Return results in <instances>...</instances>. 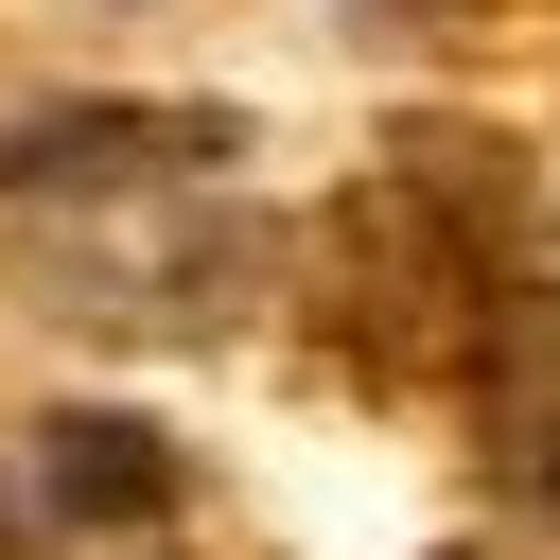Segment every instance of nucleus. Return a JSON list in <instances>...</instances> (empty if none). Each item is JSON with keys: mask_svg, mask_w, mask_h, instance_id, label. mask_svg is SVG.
<instances>
[{"mask_svg": "<svg viewBox=\"0 0 560 560\" xmlns=\"http://www.w3.org/2000/svg\"><path fill=\"white\" fill-rule=\"evenodd\" d=\"M175 525V438L122 402H52L0 438V542H140Z\"/></svg>", "mask_w": 560, "mask_h": 560, "instance_id": "f03ea898", "label": "nucleus"}, {"mask_svg": "<svg viewBox=\"0 0 560 560\" xmlns=\"http://www.w3.org/2000/svg\"><path fill=\"white\" fill-rule=\"evenodd\" d=\"M280 298V228L228 175H140V192H35L18 210V315L88 350H192Z\"/></svg>", "mask_w": 560, "mask_h": 560, "instance_id": "f257e3e1", "label": "nucleus"}, {"mask_svg": "<svg viewBox=\"0 0 560 560\" xmlns=\"http://www.w3.org/2000/svg\"><path fill=\"white\" fill-rule=\"evenodd\" d=\"M140 175H228V122L210 105H70V122H18L0 140V192H140Z\"/></svg>", "mask_w": 560, "mask_h": 560, "instance_id": "7ed1b4c3", "label": "nucleus"}]
</instances>
